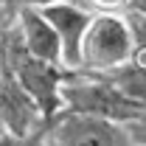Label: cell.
Here are the masks:
<instances>
[{
	"label": "cell",
	"instance_id": "obj_1",
	"mask_svg": "<svg viewBox=\"0 0 146 146\" xmlns=\"http://www.w3.org/2000/svg\"><path fill=\"white\" fill-rule=\"evenodd\" d=\"M0 68L34 101L39 115L45 118V124L54 121L65 110L62 107V84H65L70 70L56 68V65H45V62H39L34 56H28L14 28L0 39Z\"/></svg>",
	"mask_w": 146,
	"mask_h": 146
},
{
	"label": "cell",
	"instance_id": "obj_2",
	"mask_svg": "<svg viewBox=\"0 0 146 146\" xmlns=\"http://www.w3.org/2000/svg\"><path fill=\"white\" fill-rule=\"evenodd\" d=\"M62 107L76 115L101 118V121L121 124V127L146 115V110L138 101H132L112 79L82 73V70L68 73V79L62 84Z\"/></svg>",
	"mask_w": 146,
	"mask_h": 146
},
{
	"label": "cell",
	"instance_id": "obj_3",
	"mask_svg": "<svg viewBox=\"0 0 146 146\" xmlns=\"http://www.w3.org/2000/svg\"><path fill=\"white\" fill-rule=\"evenodd\" d=\"M132 59V31L127 14H96L82 42L79 70L93 76H112Z\"/></svg>",
	"mask_w": 146,
	"mask_h": 146
},
{
	"label": "cell",
	"instance_id": "obj_4",
	"mask_svg": "<svg viewBox=\"0 0 146 146\" xmlns=\"http://www.w3.org/2000/svg\"><path fill=\"white\" fill-rule=\"evenodd\" d=\"M48 146H129V135L121 124L87 118L62 110L45 124Z\"/></svg>",
	"mask_w": 146,
	"mask_h": 146
},
{
	"label": "cell",
	"instance_id": "obj_5",
	"mask_svg": "<svg viewBox=\"0 0 146 146\" xmlns=\"http://www.w3.org/2000/svg\"><path fill=\"white\" fill-rule=\"evenodd\" d=\"M42 11V17L51 23V28L59 36V45H62V65L65 70H79V62H82V42L84 34L93 23V14L87 9L76 6V3H48V6H36Z\"/></svg>",
	"mask_w": 146,
	"mask_h": 146
},
{
	"label": "cell",
	"instance_id": "obj_6",
	"mask_svg": "<svg viewBox=\"0 0 146 146\" xmlns=\"http://www.w3.org/2000/svg\"><path fill=\"white\" fill-rule=\"evenodd\" d=\"M14 31H17L20 42L25 48V54L45 62V65H56V68H65L62 65V45H59V36L51 28V23L42 17V11L36 6H20L17 11V23H14Z\"/></svg>",
	"mask_w": 146,
	"mask_h": 146
},
{
	"label": "cell",
	"instance_id": "obj_7",
	"mask_svg": "<svg viewBox=\"0 0 146 146\" xmlns=\"http://www.w3.org/2000/svg\"><path fill=\"white\" fill-rule=\"evenodd\" d=\"M107 79H112V82L127 93L132 101H138V104L146 110V70H143V68L127 65V68L115 70L112 76H107Z\"/></svg>",
	"mask_w": 146,
	"mask_h": 146
},
{
	"label": "cell",
	"instance_id": "obj_8",
	"mask_svg": "<svg viewBox=\"0 0 146 146\" xmlns=\"http://www.w3.org/2000/svg\"><path fill=\"white\" fill-rule=\"evenodd\" d=\"M127 23H129V31H132V59H129V65L146 70V17L129 11Z\"/></svg>",
	"mask_w": 146,
	"mask_h": 146
},
{
	"label": "cell",
	"instance_id": "obj_9",
	"mask_svg": "<svg viewBox=\"0 0 146 146\" xmlns=\"http://www.w3.org/2000/svg\"><path fill=\"white\" fill-rule=\"evenodd\" d=\"M76 6L87 9L93 17L96 14H129L135 0H76Z\"/></svg>",
	"mask_w": 146,
	"mask_h": 146
},
{
	"label": "cell",
	"instance_id": "obj_10",
	"mask_svg": "<svg viewBox=\"0 0 146 146\" xmlns=\"http://www.w3.org/2000/svg\"><path fill=\"white\" fill-rule=\"evenodd\" d=\"M0 146H48L45 129L34 135H14V132H0Z\"/></svg>",
	"mask_w": 146,
	"mask_h": 146
},
{
	"label": "cell",
	"instance_id": "obj_11",
	"mask_svg": "<svg viewBox=\"0 0 146 146\" xmlns=\"http://www.w3.org/2000/svg\"><path fill=\"white\" fill-rule=\"evenodd\" d=\"M17 11H20L17 0H0V39L14 28V23H17Z\"/></svg>",
	"mask_w": 146,
	"mask_h": 146
},
{
	"label": "cell",
	"instance_id": "obj_12",
	"mask_svg": "<svg viewBox=\"0 0 146 146\" xmlns=\"http://www.w3.org/2000/svg\"><path fill=\"white\" fill-rule=\"evenodd\" d=\"M127 135H129V143L135 146H146V115H141L138 121H132V124H127Z\"/></svg>",
	"mask_w": 146,
	"mask_h": 146
},
{
	"label": "cell",
	"instance_id": "obj_13",
	"mask_svg": "<svg viewBox=\"0 0 146 146\" xmlns=\"http://www.w3.org/2000/svg\"><path fill=\"white\" fill-rule=\"evenodd\" d=\"M132 11H135V14H143V17H146V0H135Z\"/></svg>",
	"mask_w": 146,
	"mask_h": 146
},
{
	"label": "cell",
	"instance_id": "obj_14",
	"mask_svg": "<svg viewBox=\"0 0 146 146\" xmlns=\"http://www.w3.org/2000/svg\"><path fill=\"white\" fill-rule=\"evenodd\" d=\"M129 146H135V143H129Z\"/></svg>",
	"mask_w": 146,
	"mask_h": 146
}]
</instances>
